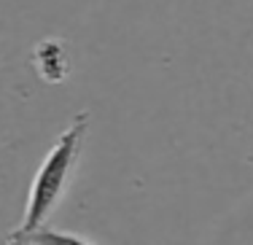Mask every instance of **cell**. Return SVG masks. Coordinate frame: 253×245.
Masks as SVG:
<instances>
[{"label":"cell","instance_id":"cell-1","mask_svg":"<svg viewBox=\"0 0 253 245\" xmlns=\"http://www.w3.org/2000/svg\"><path fill=\"white\" fill-rule=\"evenodd\" d=\"M86 129H89L86 111L76 113L73 122L62 129V135L57 137V143L49 148L41 167L35 170V178L27 189V202H25V210H22V221L5 237V243H19L25 235L46 226L49 218L57 213V207L62 205L65 194H68L70 183L76 178L81 151H84V140H86Z\"/></svg>","mask_w":253,"mask_h":245},{"label":"cell","instance_id":"cell-2","mask_svg":"<svg viewBox=\"0 0 253 245\" xmlns=\"http://www.w3.org/2000/svg\"><path fill=\"white\" fill-rule=\"evenodd\" d=\"M19 243H92V240H89V237H81V235H73V232L51 229V226L46 224V226H41V229L25 235Z\"/></svg>","mask_w":253,"mask_h":245}]
</instances>
